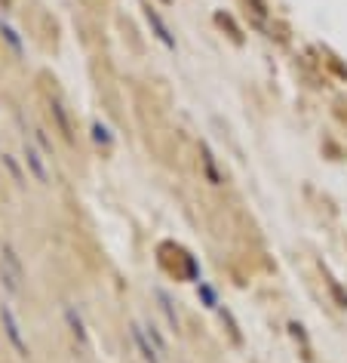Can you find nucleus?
Listing matches in <instances>:
<instances>
[{
	"instance_id": "f257e3e1",
	"label": "nucleus",
	"mask_w": 347,
	"mask_h": 363,
	"mask_svg": "<svg viewBox=\"0 0 347 363\" xmlns=\"http://www.w3.org/2000/svg\"><path fill=\"white\" fill-rule=\"evenodd\" d=\"M0 323H4V333H6V342L13 345V351L19 354L22 360L31 357V345H28V333H25V323L19 311L13 308V302H0Z\"/></svg>"
},
{
	"instance_id": "20e7f679",
	"label": "nucleus",
	"mask_w": 347,
	"mask_h": 363,
	"mask_svg": "<svg viewBox=\"0 0 347 363\" xmlns=\"http://www.w3.org/2000/svg\"><path fill=\"white\" fill-rule=\"evenodd\" d=\"M151 298H154V305H157V311H160V317H163V323H166V330L178 335V333H181V311H178L176 296H172L166 286L154 284V286H151Z\"/></svg>"
},
{
	"instance_id": "f03ea898",
	"label": "nucleus",
	"mask_w": 347,
	"mask_h": 363,
	"mask_svg": "<svg viewBox=\"0 0 347 363\" xmlns=\"http://www.w3.org/2000/svg\"><path fill=\"white\" fill-rule=\"evenodd\" d=\"M0 284H4L6 289H10L13 296H19L25 289V265L19 259V252H16L13 243H4L0 247Z\"/></svg>"
},
{
	"instance_id": "423d86ee",
	"label": "nucleus",
	"mask_w": 347,
	"mask_h": 363,
	"mask_svg": "<svg viewBox=\"0 0 347 363\" xmlns=\"http://www.w3.org/2000/svg\"><path fill=\"white\" fill-rule=\"evenodd\" d=\"M22 160H25V167L31 169V176L38 179L43 188H50V185H52V176H50L47 157H43V151H40L31 139H25V142H22Z\"/></svg>"
},
{
	"instance_id": "9d476101",
	"label": "nucleus",
	"mask_w": 347,
	"mask_h": 363,
	"mask_svg": "<svg viewBox=\"0 0 347 363\" xmlns=\"http://www.w3.org/2000/svg\"><path fill=\"white\" fill-rule=\"evenodd\" d=\"M50 111H52V117H56V123L62 126V130H65L62 135H65L68 142H74V133H71V123H68V111H65V108H62L59 99H52V102H50Z\"/></svg>"
},
{
	"instance_id": "9b49d317",
	"label": "nucleus",
	"mask_w": 347,
	"mask_h": 363,
	"mask_svg": "<svg viewBox=\"0 0 347 363\" xmlns=\"http://www.w3.org/2000/svg\"><path fill=\"white\" fill-rule=\"evenodd\" d=\"M93 139L98 145H105V148H111V145H114V135H111V130H108L102 121H93Z\"/></svg>"
},
{
	"instance_id": "6e6552de",
	"label": "nucleus",
	"mask_w": 347,
	"mask_h": 363,
	"mask_svg": "<svg viewBox=\"0 0 347 363\" xmlns=\"http://www.w3.org/2000/svg\"><path fill=\"white\" fill-rule=\"evenodd\" d=\"M139 320H142V326H144V333H148V339L154 342V345H157V348H160V354H163V357H172V354H169V339H166V335H163V330H160V323L157 320H154V317L151 314H142L139 317Z\"/></svg>"
},
{
	"instance_id": "7ed1b4c3",
	"label": "nucleus",
	"mask_w": 347,
	"mask_h": 363,
	"mask_svg": "<svg viewBox=\"0 0 347 363\" xmlns=\"http://www.w3.org/2000/svg\"><path fill=\"white\" fill-rule=\"evenodd\" d=\"M62 320H65L71 339H74V345H77L80 351H93V333H89V326H86L84 311H80L74 302L62 305Z\"/></svg>"
},
{
	"instance_id": "39448f33",
	"label": "nucleus",
	"mask_w": 347,
	"mask_h": 363,
	"mask_svg": "<svg viewBox=\"0 0 347 363\" xmlns=\"http://www.w3.org/2000/svg\"><path fill=\"white\" fill-rule=\"evenodd\" d=\"M130 342H132V351L142 357V363H169V360L160 354L157 345L148 339V333H144V326H142L139 317H135V320L130 323Z\"/></svg>"
},
{
	"instance_id": "1a4fd4ad",
	"label": "nucleus",
	"mask_w": 347,
	"mask_h": 363,
	"mask_svg": "<svg viewBox=\"0 0 347 363\" xmlns=\"http://www.w3.org/2000/svg\"><path fill=\"white\" fill-rule=\"evenodd\" d=\"M197 298L209 308V311H215V308L222 305V298H218V289L212 284H206V280H200V284H197Z\"/></svg>"
},
{
	"instance_id": "0eeeda50",
	"label": "nucleus",
	"mask_w": 347,
	"mask_h": 363,
	"mask_svg": "<svg viewBox=\"0 0 347 363\" xmlns=\"http://www.w3.org/2000/svg\"><path fill=\"white\" fill-rule=\"evenodd\" d=\"M144 19H148V25H151V34H154V40L160 43L163 50H169V52H176L178 50V40H176V34H172V28H169V22L160 16V10H154V6H148L144 10Z\"/></svg>"
}]
</instances>
